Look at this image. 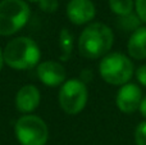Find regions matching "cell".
Segmentation results:
<instances>
[{"label":"cell","mask_w":146,"mask_h":145,"mask_svg":"<svg viewBox=\"0 0 146 145\" xmlns=\"http://www.w3.org/2000/svg\"><path fill=\"white\" fill-rule=\"evenodd\" d=\"M136 77H137V80H139L140 84L146 86V64L145 66H141L140 68H137Z\"/></svg>","instance_id":"ac0fdd59"},{"label":"cell","mask_w":146,"mask_h":145,"mask_svg":"<svg viewBox=\"0 0 146 145\" xmlns=\"http://www.w3.org/2000/svg\"><path fill=\"white\" fill-rule=\"evenodd\" d=\"M15 136L21 145H45L49 138V130L40 117L26 114L15 122Z\"/></svg>","instance_id":"5b68a950"},{"label":"cell","mask_w":146,"mask_h":145,"mask_svg":"<svg viewBox=\"0 0 146 145\" xmlns=\"http://www.w3.org/2000/svg\"><path fill=\"white\" fill-rule=\"evenodd\" d=\"M3 64H4V57H3V51H1V49H0V71H1V68H3Z\"/></svg>","instance_id":"ffe728a7"},{"label":"cell","mask_w":146,"mask_h":145,"mask_svg":"<svg viewBox=\"0 0 146 145\" xmlns=\"http://www.w3.org/2000/svg\"><path fill=\"white\" fill-rule=\"evenodd\" d=\"M128 53L135 59L146 58V27H140L131 35L128 41Z\"/></svg>","instance_id":"8fae6325"},{"label":"cell","mask_w":146,"mask_h":145,"mask_svg":"<svg viewBox=\"0 0 146 145\" xmlns=\"http://www.w3.org/2000/svg\"><path fill=\"white\" fill-rule=\"evenodd\" d=\"M31 15L23 0H3L0 3V35L10 36L25 27Z\"/></svg>","instance_id":"3957f363"},{"label":"cell","mask_w":146,"mask_h":145,"mask_svg":"<svg viewBox=\"0 0 146 145\" xmlns=\"http://www.w3.org/2000/svg\"><path fill=\"white\" fill-rule=\"evenodd\" d=\"M40 49L30 37L21 36L9 41L3 51L4 63L14 69H31L40 61Z\"/></svg>","instance_id":"7a4b0ae2"},{"label":"cell","mask_w":146,"mask_h":145,"mask_svg":"<svg viewBox=\"0 0 146 145\" xmlns=\"http://www.w3.org/2000/svg\"><path fill=\"white\" fill-rule=\"evenodd\" d=\"M95 5L91 0H71L67 5V15L74 25H85L95 17Z\"/></svg>","instance_id":"ba28073f"},{"label":"cell","mask_w":146,"mask_h":145,"mask_svg":"<svg viewBox=\"0 0 146 145\" xmlns=\"http://www.w3.org/2000/svg\"><path fill=\"white\" fill-rule=\"evenodd\" d=\"M59 46L62 50L60 61H68L73 49V36L68 28H63L59 35Z\"/></svg>","instance_id":"7c38bea8"},{"label":"cell","mask_w":146,"mask_h":145,"mask_svg":"<svg viewBox=\"0 0 146 145\" xmlns=\"http://www.w3.org/2000/svg\"><path fill=\"white\" fill-rule=\"evenodd\" d=\"M30 1H38V0H30Z\"/></svg>","instance_id":"44dd1931"},{"label":"cell","mask_w":146,"mask_h":145,"mask_svg":"<svg viewBox=\"0 0 146 145\" xmlns=\"http://www.w3.org/2000/svg\"><path fill=\"white\" fill-rule=\"evenodd\" d=\"M109 5H110L111 12L122 17V15L132 13L133 0H109Z\"/></svg>","instance_id":"5bb4252c"},{"label":"cell","mask_w":146,"mask_h":145,"mask_svg":"<svg viewBox=\"0 0 146 145\" xmlns=\"http://www.w3.org/2000/svg\"><path fill=\"white\" fill-rule=\"evenodd\" d=\"M136 12L141 22L146 23V0H136Z\"/></svg>","instance_id":"e0dca14e"},{"label":"cell","mask_w":146,"mask_h":145,"mask_svg":"<svg viewBox=\"0 0 146 145\" xmlns=\"http://www.w3.org/2000/svg\"><path fill=\"white\" fill-rule=\"evenodd\" d=\"M139 109H140V112H141L142 117H145V118H146V96H145V98H142L141 103H140Z\"/></svg>","instance_id":"d6986e66"},{"label":"cell","mask_w":146,"mask_h":145,"mask_svg":"<svg viewBox=\"0 0 146 145\" xmlns=\"http://www.w3.org/2000/svg\"><path fill=\"white\" fill-rule=\"evenodd\" d=\"M142 100L141 90L135 84H126L117 94V107L123 113H132L140 107Z\"/></svg>","instance_id":"52a82bcc"},{"label":"cell","mask_w":146,"mask_h":145,"mask_svg":"<svg viewBox=\"0 0 146 145\" xmlns=\"http://www.w3.org/2000/svg\"><path fill=\"white\" fill-rule=\"evenodd\" d=\"M118 27L121 28L122 31H136L140 28V25H141V19L139 18V15H135L133 13H129L127 15H122V17L118 18V22H117Z\"/></svg>","instance_id":"4fadbf2b"},{"label":"cell","mask_w":146,"mask_h":145,"mask_svg":"<svg viewBox=\"0 0 146 145\" xmlns=\"http://www.w3.org/2000/svg\"><path fill=\"white\" fill-rule=\"evenodd\" d=\"M38 5L45 13H54L58 9L59 3L58 0H38Z\"/></svg>","instance_id":"2e32d148"},{"label":"cell","mask_w":146,"mask_h":145,"mask_svg":"<svg viewBox=\"0 0 146 145\" xmlns=\"http://www.w3.org/2000/svg\"><path fill=\"white\" fill-rule=\"evenodd\" d=\"M87 102V87L82 80H68L59 92V103L67 114H77Z\"/></svg>","instance_id":"8992f818"},{"label":"cell","mask_w":146,"mask_h":145,"mask_svg":"<svg viewBox=\"0 0 146 145\" xmlns=\"http://www.w3.org/2000/svg\"><path fill=\"white\" fill-rule=\"evenodd\" d=\"M40 91L33 85H26L19 91L17 92L15 96V105L19 112L30 113L33 112L40 104Z\"/></svg>","instance_id":"30bf717a"},{"label":"cell","mask_w":146,"mask_h":145,"mask_svg":"<svg viewBox=\"0 0 146 145\" xmlns=\"http://www.w3.org/2000/svg\"><path fill=\"white\" fill-rule=\"evenodd\" d=\"M100 76L110 85H126L133 76V64L124 54L111 53L104 57L99 66Z\"/></svg>","instance_id":"277c9868"},{"label":"cell","mask_w":146,"mask_h":145,"mask_svg":"<svg viewBox=\"0 0 146 145\" xmlns=\"http://www.w3.org/2000/svg\"><path fill=\"white\" fill-rule=\"evenodd\" d=\"M135 140L137 145H146V122H141L136 127Z\"/></svg>","instance_id":"9a60e30c"},{"label":"cell","mask_w":146,"mask_h":145,"mask_svg":"<svg viewBox=\"0 0 146 145\" xmlns=\"http://www.w3.org/2000/svg\"><path fill=\"white\" fill-rule=\"evenodd\" d=\"M37 76L46 86H58L66 80V69L58 62L46 61L38 64Z\"/></svg>","instance_id":"9c48e42d"},{"label":"cell","mask_w":146,"mask_h":145,"mask_svg":"<svg viewBox=\"0 0 146 145\" xmlns=\"http://www.w3.org/2000/svg\"><path fill=\"white\" fill-rule=\"evenodd\" d=\"M114 41V35L110 27L103 23H91L83 30L78 40L81 55L90 59H96L108 54Z\"/></svg>","instance_id":"6da1fadb"}]
</instances>
